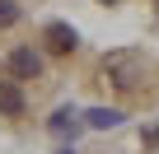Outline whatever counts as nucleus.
I'll use <instances>...</instances> for the list:
<instances>
[{
    "label": "nucleus",
    "mask_w": 159,
    "mask_h": 154,
    "mask_svg": "<svg viewBox=\"0 0 159 154\" xmlns=\"http://www.w3.org/2000/svg\"><path fill=\"white\" fill-rule=\"evenodd\" d=\"M103 5H117V0H103Z\"/></svg>",
    "instance_id": "obj_8"
},
{
    "label": "nucleus",
    "mask_w": 159,
    "mask_h": 154,
    "mask_svg": "<svg viewBox=\"0 0 159 154\" xmlns=\"http://www.w3.org/2000/svg\"><path fill=\"white\" fill-rule=\"evenodd\" d=\"M0 112L5 117H24V89H19V80H0Z\"/></svg>",
    "instance_id": "obj_4"
},
{
    "label": "nucleus",
    "mask_w": 159,
    "mask_h": 154,
    "mask_svg": "<svg viewBox=\"0 0 159 154\" xmlns=\"http://www.w3.org/2000/svg\"><path fill=\"white\" fill-rule=\"evenodd\" d=\"M10 24H19V5L14 0H0V28H10Z\"/></svg>",
    "instance_id": "obj_6"
},
{
    "label": "nucleus",
    "mask_w": 159,
    "mask_h": 154,
    "mask_svg": "<svg viewBox=\"0 0 159 154\" xmlns=\"http://www.w3.org/2000/svg\"><path fill=\"white\" fill-rule=\"evenodd\" d=\"M10 70H14V80H38V75H42V56L33 47H19L10 56Z\"/></svg>",
    "instance_id": "obj_2"
},
{
    "label": "nucleus",
    "mask_w": 159,
    "mask_h": 154,
    "mask_svg": "<svg viewBox=\"0 0 159 154\" xmlns=\"http://www.w3.org/2000/svg\"><path fill=\"white\" fill-rule=\"evenodd\" d=\"M42 37H47V47H52L56 56H70V51L80 47V37H75V28H70V24H47V33H42Z\"/></svg>",
    "instance_id": "obj_3"
},
{
    "label": "nucleus",
    "mask_w": 159,
    "mask_h": 154,
    "mask_svg": "<svg viewBox=\"0 0 159 154\" xmlns=\"http://www.w3.org/2000/svg\"><path fill=\"white\" fill-rule=\"evenodd\" d=\"M103 75H108L117 89H136V84L145 80V61H140L136 51H112V56L103 61Z\"/></svg>",
    "instance_id": "obj_1"
},
{
    "label": "nucleus",
    "mask_w": 159,
    "mask_h": 154,
    "mask_svg": "<svg viewBox=\"0 0 159 154\" xmlns=\"http://www.w3.org/2000/svg\"><path fill=\"white\" fill-rule=\"evenodd\" d=\"M70 126H75V112H70V108H61V112L52 117V131H70Z\"/></svg>",
    "instance_id": "obj_7"
},
{
    "label": "nucleus",
    "mask_w": 159,
    "mask_h": 154,
    "mask_svg": "<svg viewBox=\"0 0 159 154\" xmlns=\"http://www.w3.org/2000/svg\"><path fill=\"white\" fill-rule=\"evenodd\" d=\"M84 121H89L94 131H108V126L122 121V112H117V108H94V112H84Z\"/></svg>",
    "instance_id": "obj_5"
}]
</instances>
